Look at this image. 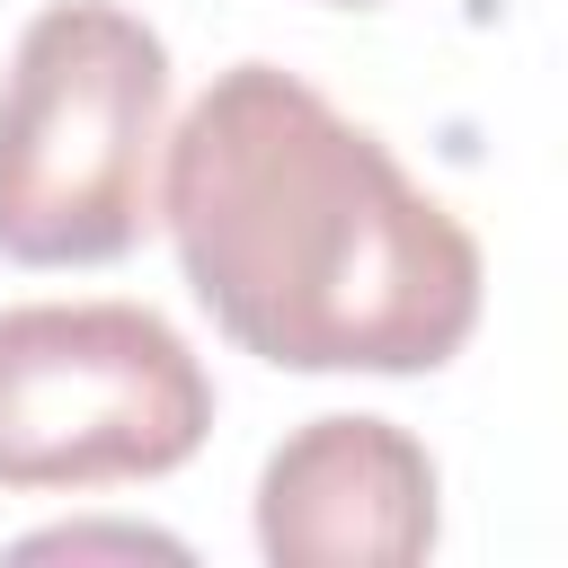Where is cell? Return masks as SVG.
Listing matches in <instances>:
<instances>
[{
  "label": "cell",
  "mask_w": 568,
  "mask_h": 568,
  "mask_svg": "<svg viewBox=\"0 0 568 568\" xmlns=\"http://www.w3.org/2000/svg\"><path fill=\"white\" fill-rule=\"evenodd\" d=\"M186 293L284 373H435L479 328V240L284 62H231L169 133Z\"/></svg>",
  "instance_id": "1"
},
{
  "label": "cell",
  "mask_w": 568,
  "mask_h": 568,
  "mask_svg": "<svg viewBox=\"0 0 568 568\" xmlns=\"http://www.w3.org/2000/svg\"><path fill=\"white\" fill-rule=\"evenodd\" d=\"M169 44L115 0L27 18L0 89V257L115 266L160 222Z\"/></svg>",
  "instance_id": "2"
},
{
  "label": "cell",
  "mask_w": 568,
  "mask_h": 568,
  "mask_svg": "<svg viewBox=\"0 0 568 568\" xmlns=\"http://www.w3.org/2000/svg\"><path fill=\"white\" fill-rule=\"evenodd\" d=\"M213 435L195 346L142 302H18L0 311V488L169 479Z\"/></svg>",
  "instance_id": "3"
},
{
  "label": "cell",
  "mask_w": 568,
  "mask_h": 568,
  "mask_svg": "<svg viewBox=\"0 0 568 568\" xmlns=\"http://www.w3.org/2000/svg\"><path fill=\"white\" fill-rule=\"evenodd\" d=\"M275 568H408L435 550V453L390 417H311L257 470Z\"/></svg>",
  "instance_id": "4"
},
{
  "label": "cell",
  "mask_w": 568,
  "mask_h": 568,
  "mask_svg": "<svg viewBox=\"0 0 568 568\" xmlns=\"http://www.w3.org/2000/svg\"><path fill=\"white\" fill-rule=\"evenodd\" d=\"M89 550H124V559H142V550H160V559H186L169 532H133V524H71V532H36V541H18V559H89Z\"/></svg>",
  "instance_id": "5"
},
{
  "label": "cell",
  "mask_w": 568,
  "mask_h": 568,
  "mask_svg": "<svg viewBox=\"0 0 568 568\" xmlns=\"http://www.w3.org/2000/svg\"><path fill=\"white\" fill-rule=\"evenodd\" d=\"M320 9H382V0H320Z\"/></svg>",
  "instance_id": "6"
}]
</instances>
